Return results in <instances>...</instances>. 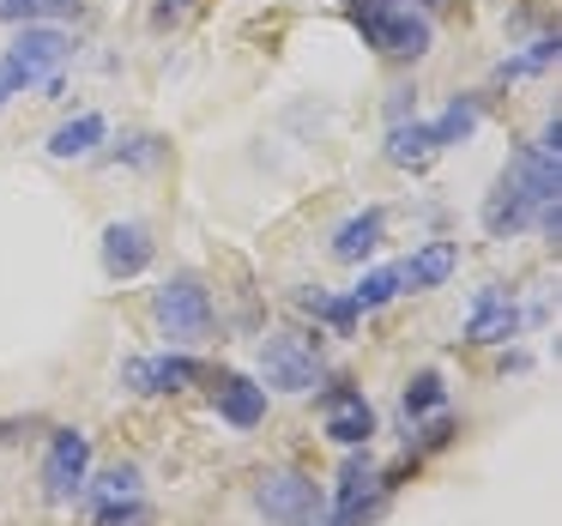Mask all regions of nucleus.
I'll use <instances>...</instances> for the list:
<instances>
[{
	"label": "nucleus",
	"instance_id": "nucleus-1",
	"mask_svg": "<svg viewBox=\"0 0 562 526\" xmlns=\"http://www.w3.org/2000/svg\"><path fill=\"white\" fill-rule=\"evenodd\" d=\"M345 13L363 31L369 49L387 55V61H417V55H429V43H436L429 13H417L405 0H345Z\"/></svg>",
	"mask_w": 562,
	"mask_h": 526
},
{
	"label": "nucleus",
	"instance_id": "nucleus-2",
	"mask_svg": "<svg viewBox=\"0 0 562 526\" xmlns=\"http://www.w3.org/2000/svg\"><path fill=\"white\" fill-rule=\"evenodd\" d=\"M151 315H158L164 339H176V345L206 339V333H212V296H206V284H200L194 272H176V279L158 284V296H151Z\"/></svg>",
	"mask_w": 562,
	"mask_h": 526
},
{
	"label": "nucleus",
	"instance_id": "nucleus-3",
	"mask_svg": "<svg viewBox=\"0 0 562 526\" xmlns=\"http://www.w3.org/2000/svg\"><path fill=\"white\" fill-rule=\"evenodd\" d=\"M321 351L296 333H272L260 339V388H279V393H315L321 388Z\"/></svg>",
	"mask_w": 562,
	"mask_h": 526
},
{
	"label": "nucleus",
	"instance_id": "nucleus-4",
	"mask_svg": "<svg viewBox=\"0 0 562 526\" xmlns=\"http://www.w3.org/2000/svg\"><path fill=\"white\" fill-rule=\"evenodd\" d=\"M255 508L267 514L272 526H321L327 496H321V484L308 472H272V478H260Z\"/></svg>",
	"mask_w": 562,
	"mask_h": 526
},
{
	"label": "nucleus",
	"instance_id": "nucleus-5",
	"mask_svg": "<svg viewBox=\"0 0 562 526\" xmlns=\"http://www.w3.org/2000/svg\"><path fill=\"white\" fill-rule=\"evenodd\" d=\"M321 429H327V441H339V448H363V441L375 436V405L363 400V388L339 381V388L321 393Z\"/></svg>",
	"mask_w": 562,
	"mask_h": 526
},
{
	"label": "nucleus",
	"instance_id": "nucleus-6",
	"mask_svg": "<svg viewBox=\"0 0 562 526\" xmlns=\"http://www.w3.org/2000/svg\"><path fill=\"white\" fill-rule=\"evenodd\" d=\"M206 381V363L200 357H182V351H158V357H127L122 363V388L134 393H182Z\"/></svg>",
	"mask_w": 562,
	"mask_h": 526
},
{
	"label": "nucleus",
	"instance_id": "nucleus-7",
	"mask_svg": "<svg viewBox=\"0 0 562 526\" xmlns=\"http://www.w3.org/2000/svg\"><path fill=\"white\" fill-rule=\"evenodd\" d=\"M91 478V436L86 429H55L49 441V460H43V490H49L55 502L79 496Z\"/></svg>",
	"mask_w": 562,
	"mask_h": 526
},
{
	"label": "nucleus",
	"instance_id": "nucleus-8",
	"mask_svg": "<svg viewBox=\"0 0 562 526\" xmlns=\"http://www.w3.org/2000/svg\"><path fill=\"white\" fill-rule=\"evenodd\" d=\"M67 55H74V37H67L61 25H19V37L7 43V61L25 67V74L37 79V86H43V79L61 74Z\"/></svg>",
	"mask_w": 562,
	"mask_h": 526
},
{
	"label": "nucleus",
	"instance_id": "nucleus-9",
	"mask_svg": "<svg viewBox=\"0 0 562 526\" xmlns=\"http://www.w3.org/2000/svg\"><path fill=\"white\" fill-rule=\"evenodd\" d=\"M151 255H158V243H151L146 224L115 219L110 231H103V272H110V279H139V272L151 267Z\"/></svg>",
	"mask_w": 562,
	"mask_h": 526
},
{
	"label": "nucleus",
	"instance_id": "nucleus-10",
	"mask_svg": "<svg viewBox=\"0 0 562 526\" xmlns=\"http://www.w3.org/2000/svg\"><path fill=\"white\" fill-rule=\"evenodd\" d=\"M477 219H484V231L496 236V243H508V236H520L526 224H532V200H526V188H520V176H514V164L496 176V188L484 194V212H477Z\"/></svg>",
	"mask_w": 562,
	"mask_h": 526
},
{
	"label": "nucleus",
	"instance_id": "nucleus-11",
	"mask_svg": "<svg viewBox=\"0 0 562 526\" xmlns=\"http://www.w3.org/2000/svg\"><path fill=\"white\" fill-rule=\"evenodd\" d=\"M514 333H520V309L508 303L502 284H484L477 303H472V315H465V339L472 345H502V339H514Z\"/></svg>",
	"mask_w": 562,
	"mask_h": 526
},
{
	"label": "nucleus",
	"instance_id": "nucleus-12",
	"mask_svg": "<svg viewBox=\"0 0 562 526\" xmlns=\"http://www.w3.org/2000/svg\"><path fill=\"white\" fill-rule=\"evenodd\" d=\"M212 405H218V417H224L231 429L267 424V388H260L255 376H218V388H212Z\"/></svg>",
	"mask_w": 562,
	"mask_h": 526
},
{
	"label": "nucleus",
	"instance_id": "nucleus-13",
	"mask_svg": "<svg viewBox=\"0 0 562 526\" xmlns=\"http://www.w3.org/2000/svg\"><path fill=\"white\" fill-rule=\"evenodd\" d=\"M381 231H387V212H381V206L351 212V219L333 231V260H345V267H363V260L381 248Z\"/></svg>",
	"mask_w": 562,
	"mask_h": 526
},
{
	"label": "nucleus",
	"instance_id": "nucleus-14",
	"mask_svg": "<svg viewBox=\"0 0 562 526\" xmlns=\"http://www.w3.org/2000/svg\"><path fill=\"white\" fill-rule=\"evenodd\" d=\"M441 146L436 134H429V122H387V164H400V170H424V164H436Z\"/></svg>",
	"mask_w": 562,
	"mask_h": 526
},
{
	"label": "nucleus",
	"instance_id": "nucleus-15",
	"mask_svg": "<svg viewBox=\"0 0 562 526\" xmlns=\"http://www.w3.org/2000/svg\"><path fill=\"white\" fill-rule=\"evenodd\" d=\"M453 267H460V248L453 243H424L412 260H400V284H412V291H436V284L453 279Z\"/></svg>",
	"mask_w": 562,
	"mask_h": 526
},
{
	"label": "nucleus",
	"instance_id": "nucleus-16",
	"mask_svg": "<svg viewBox=\"0 0 562 526\" xmlns=\"http://www.w3.org/2000/svg\"><path fill=\"white\" fill-rule=\"evenodd\" d=\"M103 134H110V122H103L98 110H86V115H74V122H61L49 134V158H91V152L103 146Z\"/></svg>",
	"mask_w": 562,
	"mask_h": 526
},
{
	"label": "nucleus",
	"instance_id": "nucleus-17",
	"mask_svg": "<svg viewBox=\"0 0 562 526\" xmlns=\"http://www.w3.org/2000/svg\"><path fill=\"white\" fill-rule=\"evenodd\" d=\"M477 122H484V98H453L448 110H441V122H429V134H436V146H465V139L477 134Z\"/></svg>",
	"mask_w": 562,
	"mask_h": 526
},
{
	"label": "nucleus",
	"instance_id": "nucleus-18",
	"mask_svg": "<svg viewBox=\"0 0 562 526\" xmlns=\"http://www.w3.org/2000/svg\"><path fill=\"white\" fill-rule=\"evenodd\" d=\"M381 472H375V460L369 454H351V460L339 466V490H333V502L339 508H357V502H369V496H381Z\"/></svg>",
	"mask_w": 562,
	"mask_h": 526
},
{
	"label": "nucleus",
	"instance_id": "nucleus-19",
	"mask_svg": "<svg viewBox=\"0 0 562 526\" xmlns=\"http://www.w3.org/2000/svg\"><path fill=\"white\" fill-rule=\"evenodd\" d=\"M400 291H405V284H400V267H375V272H363V279H357L345 296H351L357 315H369V309H387Z\"/></svg>",
	"mask_w": 562,
	"mask_h": 526
},
{
	"label": "nucleus",
	"instance_id": "nucleus-20",
	"mask_svg": "<svg viewBox=\"0 0 562 526\" xmlns=\"http://www.w3.org/2000/svg\"><path fill=\"white\" fill-rule=\"evenodd\" d=\"M79 13V0H0V25H43Z\"/></svg>",
	"mask_w": 562,
	"mask_h": 526
},
{
	"label": "nucleus",
	"instance_id": "nucleus-21",
	"mask_svg": "<svg viewBox=\"0 0 562 526\" xmlns=\"http://www.w3.org/2000/svg\"><path fill=\"white\" fill-rule=\"evenodd\" d=\"M557 55H562L557 37H532L520 55H508V61H502V79H532V74H544V67H557Z\"/></svg>",
	"mask_w": 562,
	"mask_h": 526
},
{
	"label": "nucleus",
	"instance_id": "nucleus-22",
	"mask_svg": "<svg viewBox=\"0 0 562 526\" xmlns=\"http://www.w3.org/2000/svg\"><path fill=\"white\" fill-rule=\"evenodd\" d=\"M448 405V381L436 376V369H424V376H412V388H405V417H429V412H441Z\"/></svg>",
	"mask_w": 562,
	"mask_h": 526
},
{
	"label": "nucleus",
	"instance_id": "nucleus-23",
	"mask_svg": "<svg viewBox=\"0 0 562 526\" xmlns=\"http://www.w3.org/2000/svg\"><path fill=\"white\" fill-rule=\"evenodd\" d=\"M86 484H91V496H98V502H127V496H139V472H134V466H110V472L86 478Z\"/></svg>",
	"mask_w": 562,
	"mask_h": 526
},
{
	"label": "nucleus",
	"instance_id": "nucleus-24",
	"mask_svg": "<svg viewBox=\"0 0 562 526\" xmlns=\"http://www.w3.org/2000/svg\"><path fill=\"white\" fill-rule=\"evenodd\" d=\"M91 526H151V508H146L139 496H127V502H98Z\"/></svg>",
	"mask_w": 562,
	"mask_h": 526
},
{
	"label": "nucleus",
	"instance_id": "nucleus-25",
	"mask_svg": "<svg viewBox=\"0 0 562 526\" xmlns=\"http://www.w3.org/2000/svg\"><path fill=\"white\" fill-rule=\"evenodd\" d=\"M158 139H151V134H127L122 139V146H115V164H158Z\"/></svg>",
	"mask_w": 562,
	"mask_h": 526
},
{
	"label": "nucleus",
	"instance_id": "nucleus-26",
	"mask_svg": "<svg viewBox=\"0 0 562 526\" xmlns=\"http://www.w3.org/2000/svg\"><path fill=\"white\" fill-rule=\"evenodd\" d=\"M31 86H37V79H31L25 67H13V61H7V55H0V110H7V103H13V98H25Z\"/></svg>",
	"mask_w": 562,
	"mask_h": 526
},
{
	"label": "nucleus",
	"instance_id": "nucleus-27",
	"mask_svg": "<svg viewBox=\"0 0 562 526\" xmlns=\"http://www.w3.org/2000/svg\"><path fill=\"white\" fill-rule=\"evenodd\" d=\"M188 13H194V0H158V7H151V25L170 31V25H182Z\"/></svg>",
	"mask_w": 562,
	"mask_h": 526
},
{
	"label": "nucleus",
	"instance_id": "nucleus-28",
	"mask_svg": "<svg viewBox=\"0 0 562 526\" xmlns=\"http://www.w3.org/2000/svg\"><path fill=\"white\" fill-rule=\"evenodd\" d=\"M417 115V91H393V103H387V122H412Z\"/></svg>",
	"mask_w": 562,
	"mask_h": 526
},
{
	"label": "nucleus",
	"instance_id": "nucleus-29",
	"mask_svg": "<svg viewBox=\"0 0 562 526\" xmlns=\"http://www.w3.org/2000/svg\"><path fill=\"white\" fill-rule=\"evenodd\" d=\"M448 436H453V424H448V417H436V424L424 429V448H441V441H448Z\"/></svg>",
	"mask_w": 562,
	"mask_h": 526
},
{
	"label": "nucleus",
	"instance_id": "nucleus-30",
	"mask_svg": "<svg viewBox=\"0 0 562 526\" xmlns=\"http://www.w3.org/2000/svg\"><path fill=\"white\" fill-rule=\"evenodd\" d=\"M7 436H19V424H0V441H7Z\"/></svg>",
	"mask_w": 562,
	"mask_h": 526
}]
</instances>
